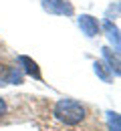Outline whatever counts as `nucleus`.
Returning a JSON list of instances; mask_svg holds the SVG:
<instances>
[{
  "label": "nucleus",
  "mask_w": 121,
  "mask_h": 131,
  "mask_svg": "<svg viewBox=\"0 0 121 131\" xmlns=\"http://www.w3.org/2000/svg\"><path fill=\"white\" fill-rule=\"evenodd\" d=\"M52 119L61 127H79L89 119V111L75 99H61L52 105Z\"/></svg>",
  "instance_id": "f257e3e1"
},
{
  "label": "nucleus",
  "mask_w": 121,
  "mask_h": 131,
  "mask_svg": "<svg viewBox=\"0 0 121 131\" xmlns=\"http://www.w3.org/2000/svg\"><path fill=\"white\" fill-rule=\"evenodd\" d=\"M42 8L51 14H73V4L69 0H42Z\"/></svg>",
  "instance_id": "f03ea898"
},
{
  "label": "nucleus",
  "mask_w": 121,
  "mask_h": 131,
  "mask_svg": "<svg viewBox=\"0 0 121 131\" xmlns=\"http://www.w3.org/2000/svg\"><path fill=\"white\" fill-rule=\"evenodd\" d=\"M79 28L87 36H95V34H99V22L91 14H83V16H79Z\"/></svg>",
  "instance_id": "7ed1b4c3"
},
{
  "label": "nucleus",
  "mask_w": 121,
  "mask_h": 131,
  "mask_svg": "<svg viewBox=\"0 0 121 131\" xmlns=\"http://www.w3.org/2000/svg\"><path fill=\"white\" fill-rule=\"evenodd\" d=\"M18 61H20L22 65H26V67H24V71H26L28 75H32L35 79H40V71H38V67H36V63H35V61H30L28 57H20Z\"/></svg>",
  "instance_id": "20e7f679"
},
{
  "label": "nucleus",
  "mask_w": 121,
  "mask_h": 131,
  "mask_svg": "<svg viewBox=\"0 0 121 131\" xmlns=\"http://www.w3.org/2000/svg\"><path fill=\"white\" fill-rule=\"evenodd\" d=\"M103 57L107 59V63H109V71H113L115 75H119V59H117V54L111 57V50L103 49Z\"/></svg>",
  "instance_id": "39448f33"
},
{
  "label": "nucleus",
  "mask_w": 121,
  "mask_h": 131,
  "mask_svg": "<svg viewBox=\"0 0 121 131\" xmlns=\"http://www.w3.org/2000/svg\"><path fill=\"white\" fill-rule=\"evenodd\" d=\"M105 30L111 42H115V49H119V36H117V26H111V22H105Z\"/></svg>",
  "instance_id": "423d86ee"
},
{
  "label": "nucleus",
  "mask_w": 121,
  "mask_h": 131,
  "mask_svg": "<svg viewBox=\"0 0 121 131\" xmlns=\"http://www.w3.org/2000/svg\"><path fill=\"white\" fill-rule=\"evenodd\" d=\"M95 73H97L103 81H109V79H111V77H109V73L105 71V65H103V63H95Z\"/></svg>",
  "instance_id": "0eeeda50"
},
{
  "label": "nucleus",
  "mask_w": 121,
  "mask_h": 131,
  "mask_svg": "<svg viewBox=\"0 0 121 131\" xmlns=\"http://www.w3.org/2000/svg\"><path fill=\"white\" fill-rule=\"evenodd\" d=\"M109 125H111V131H119V115L117 113H109Z\"/></svg>",
  "instance_id": "6e6552de"
},
{
  "label": "nucleus",
  "mask_w": 121,
  "mask_h": 131,
  "mask_svg": "<svg viewBox=\"0 0 121 131\" xmlns=\"http://www.w3.org/2000/svg\"><path fill=\"white\" fill-rule=\"evenodd\" d=\"M4 115H6V101L0 99V117H4Z\"/></svg>",
  "instance_id": "1a4fd4ad"
}]
</instances>
